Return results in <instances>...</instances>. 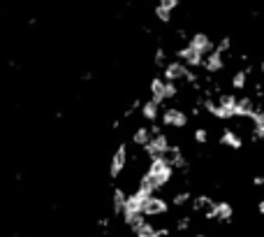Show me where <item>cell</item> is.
Returning a JSON list of instances; mask_svg holds the SVG:
<instances>
[{"label": "cell", "instance_id": "18", "mask_svg": "<svg viewBox=\"0 0 264 237\" xmlns=\"http://www.w3.org/2000/svg\"><path fill=\"white\" fill-rule=\"evenodd\" d=\"M190 200H192V191L188 189H183V191L174 193L172 200H169V207H176V209H186L190 205Z\"/></svg>", "mask_w": 264, "mask_h": 237}, {"label": "cell", "instance_id": "24", "mask_svg": "<svg viewBox=\"0 0 264 237\" xmlns=\"http://www.w3.org/2000/svg\"><path fill=\"white\" fill-rule=\"evenodd\" d=\"M158 5H162V7L176 12V9H179V5H181V0H158Z\"/></svg>", "mask_w": 264, "mask_h": 237}, {"label": "cell", "instance_id": "17", "mask_svg": "<svg viewBox=\"0 0 264 237\" xmlns=\"http://www.w3.org/2000/svg\"><path fill=\"white\" fill-rule=\"evenodd\" d=\"M149 142H151V130H149V123L132 130V135H130V144H132V146H139V149H142V146H146Z\"/></svg>", "mask_w": 264, "mask_h": 237}, {"label": "cell", "instance_id": "3", "mask_svg": "<svg viewBox=\"0 0 264 237\" xmlns=\"http://www.w3.org/2000/svg\"><path fill=\"white\" fill-rule=\"evenodd\" d=\"M128 161H130V144L128 142H118V146L112 153V161H109V179L112 182H116L125 172Z\"/></svg>", "mask_w": 264, "mask_h": 237}, {"label": "cell", "instance_id": "16", "mask_svg": "<svg viewBox=\"0 0 264 237\" xmlns=\"http://www.w3.org/2000/svg\"><path fill=\"white\" fill-rule=\"evenodd\" d=\"M125 198H128V193L123 186H113L112 191V214L113 216H121L123 207H125Z\"/></svg>", "mask_w": 264, "mask_h": 237}, {"label": "cell", "instance_id": "21", "mask_svg": "<svg viewBox=\"0 0 264 237\" xmlns=\"http://www.w3.org/2000/svg\"><path fill=\"white\" fill-rule=\"evenodd\" d=\"M167 61H169V54H167V49L162 45H158L155 47V51H153V65H155V68H165L167 65Z\"/></svg>", "mask_w": 264, "mask_h": 237}, {"label": "cell", "instance_id": "22", "mask_svg": "<svg viewBox=\"0 0 264 237\" xmlns=\"http://www.w3.org/2000/svg\"><path fill=\"white\" fill-rule=\"evenodd\" d=\"M190 228H192V216H190V214H181L176 221H174V228L172 230H176V233H188Z\"/></svg>", "mask_w": 264, "mask_h": 237}, {"label": "cell", "instance_id": "5", "mask_svg": "<svg viewBox=\"0 0 264 237\" xmlns=\"http://www.w3.org/2000/svg\"><path fill=\"white\" fill-rule=\"evenodd\" d=\"M174 58H179L183 65H188V68H192V70H202V63H204V56L199 54V51H195L188 42L174 51Z\"/></svg>", "mask_w": 264, "mask_h": 237}, {"label": "cell", "instance_id": "25", "mask_svg": "<svg viewBox=\"0 0 264 237\" xmlns=\"http://www.w3.org/2000/svg\"><path fill=\"white\" fill-rule=\"evenodd\" d=\"M250 184H253L255 189H262L264 186V175H253L250 177Z\"/></svg>", "mask_w": 264, "mask_h": 237}, {"label": "cell", "instance_id": "4", "mask_svg": "<svg viewBox=\"0 0 264 237\" xmlns=\"http://www.w3.org/2000/svg\"><path fill=\"white\" fill-rule=\"evenodd\" d=\"M206 221H216V223H232L234 219V205L229 200H216L206 212H204Z\"/></svg>", "mask_w": 264, "mask_h": 237}, {"label": "cell", "instance_id": "11", "mask_svg": "<svg viewBox=\"0 0 264 237\" xmlns=\"http://www.w3.org/2000/svg\"><path fill=\"white\" fill-rule=\"evenodd\" d=\"M257 109V100L250 95V93H246V95H239L236 98V112H234V119H248L255 114Z\"/></svg>", "mask_w": 264, "mask_h": 237}, {"label": "cell", "instance_id": "20", "mask_svg": "<svg viewBox=\"0 0 264 237\" xmlns=\"http://www.w3.org/2000/svg\"><path fill=\"white\" fill-rule=\"evenodd\" d=\"M190 138H192V142H195V144L206 146V144H209V140H211V130L206 128V126H199V128L192 130V135H190Z\"/></svg>", "mask_w": 264, "mask_h": 237}, {"label": "cell", "instance_id": "26", "mask_svg": "<svg viewBox=\"0 0 264 237\" xmlns=\"http://www.w3.org/2000/svg\"><path fill=\"white\" fill-rule=\"evenodd\" d=\"M257 214H260V216H264V198H260V200H257Z\"/></svg>", "mask_w": 264, "mask_h": 237}, {"label": "cell", "instance_id": "6", "mask_svg": "<svg viewBox=\"0 0 264 237\" xmlns=\"http://www.w3.org/2000/svg\"><path fill=\"white\" fill-rule=\"evenodd\" d=\"M253 72H255V68H253L250 63L243 65V68H239V70H234V75L229 77V89H232V91H248Z\"/></svg>", "mask_w": 264, "mask_h": 237}, {"label": "cell", "instance_id": "7", "mask_svg": "<svg viewBox=\"0 0 264 237\" xmlns=\"http://www.w3.org/2000/svg\"><path fill=\"white\" fill-rule=\"evenodd\" d=\"M188 45L195 49V51H199L202 56H206V54H211L213 49H216V40L209 35V33H204V31H197V33H192L188 38Z\"/></svg>", "mask_w": 264, "mask_h": 237}, {"label": "cell", "instance_id": "23", "mask_svg": "<svg viewBox=\"0 0 264 237\" xmlns=\"http://www.w3.org/2000/svg\"><path fill=\"white\" fill-rule=\"evenodd\" d=\"M216 51H220L225 58H227V54L232 56V38H229V35H223V38L216 42Z\"/></svg>", "mask_w": 264, "mask_h": 237}, {"label": "cell", "instance_id": "28", "mask_svg": "<svg viewBox=\"0 0 264 237\" xmlns=\"http://www.w3.org/2000/svg\"><path fill=\"white\" fill-rule=\"evenodd\" d=\"M192 237H209V235H204V233H195Z\"/></svg>", "mask_w": 264, "mask_h": 237}, {"label": "cell", "instance_id": "15", "mask_svg": "<svg viewBox=\"0 0 264 237\" xmlns=\"http://www.w3.org/2000/svg\"><path fill=\"white\" fill-rule=\"evenodd\" d=\"M213 202H216V200H213L209 193H197V195H192V200H190L188 207H190V212H195V214L204 216V212H206Z\"/></svg>", "mask_w": 264, "mask_h": 237}, {"label": "cell", "instance_id": "14", "mask_svg": "<svg viewBox=\"0 0 264 237\" xmlns=\"http://www.w3.org/2000/svg\"><path fill=\"white\" fill-rule=\"evenodd\" d=\"M149 95H151V100H155L160 107H165V79L162 77H151V82H149Z\"/></svg>", "mask_w": 264, "mask_h": 237}, {"label": "cell", "instance_id": "2", "mask_svg": "<svg viewBox=\"0 0 264 237\" xmlns=\"http://www.w3.org/2000/svg\"><path fill=\"white\" fill-rule=\"evenodd\" d=\"M190 116L183 107H172V105H165L162 112H160V123L162 128H174V130H183L188 126Z\"/></svg>", "mask_w": 264, "mask_h": 237}, {"label": "cell", "instance_id": "19", "mask_svg": "<svg viewBox=\"0 0 264 237\" xmlns=\"http://www.w3.org/2000/svg\"><path fill=\"white\" fill-rule=\"evenodd\" d=\"M153 16H155V21H160L162 26H169V23L174 21V12L172 9H167V7H162V5H153Z\"/></svg>", "mask_w": 264, "mask_h": 237}, {"label": "cell", "instance_id": "13", "mask_svg": "<svg viewBox=\"0 0 264 237\" xmlns=\"http://www.w3.org/2000/svg\"><path fill=\"white\" fill-rule=\"evenodd\" d=\"M160 112H162V107H160L155 100H142V107H139V116H142L146 123H158L160 121Z\"/></svg>", "mask_w": 264, "mask_h": 237}, {"label": "cell", "instance_id": "10", "mask_svg": "<svg viewBox=\"0 0 264 237\" xmlns=\"http://www.w3.org/2000/svg\"><path fill=\"white\" fill-rule=\"evenodd\" d=\"M186 70H188V65H183L179 58H169L167 65L162 68V79H165V82H176V84H181L183 77H186Z\"/></svg>", "mask_w": 264, "mask_h": 237}, {"label": "cell", "instance_id": "9", "mask_svg": "<svg viewBox=\"0 0 264 237\" xmlns=\"http://www.w3.org/2000/svg\"><path fill=\"white\" fill-rule=\"evenodd\" d=\"M167 212H169V200L162 195H151L142 209L144 216H167Z\"/></svg>", "mask_w": 264, "mask_h": 237}, {"label": "cell", "instance_id": "27", "mask_svg": "<svg viewBox=\"0 0 264 237\" xmlns=\"http://www.w3.org/2000/svg\"><path fill=\"white\" fill-rule=\"evenodd\" d=\"M257 68H260V72H262V77H264V61H260V65H257Z\"/></svg>", "mask_w": 264, "mask_h": 237}, {"label": "cell", "instance_id": "1", "mask_svg": "<svg viewBox=\"0 0 264 237\" xmlns=\"http://www.w3.org/2000/svg\"><path fill=\"white\" fill-rule=\"evenodd\" d=\"M144 175L153 182L155 191H160V189H165V186L172 184L174 168L169 165V161H167L165 156H160V158H155V161H149V165H146V170H144Z\"/></svg>", "mask_w": 264, "mask_h": 237}, {"label": "cell", "instance_id": "12", "mask_svg": "<svg viewBox=\"0 0 264 237\" xmlns=\"http://www.w3.org/2000/svg\"><path fill=\"white\" fill-rule=\"evenodd\" d=\"M218 144L220 146H227V149H234V151H241V149H243V138L234 128H227V126H225V128L220 130Z\"/></svg>", "mask_w": 264, "mask_h": 237}, {"label": "cell", "instance_id": "8", "mask_svg": "<svg viewBox=\"0 0 264 237\" xmlns=\"http://www.w3.org/2000/svg\"><path fill=\"white\" fill-rule=\"evenodd\" d=\"M225 65H227V58L220 51H216L213 49L211 54H206L204 56V63H202V72L204 75H220L223 70H225Z\"/></svg>", "mask_w": 264, "mask_h": 237}]
</instances>
